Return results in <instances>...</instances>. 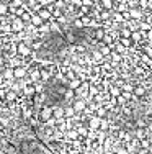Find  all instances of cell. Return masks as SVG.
<instances>
[{
  "instance_id": "obj_6",
  "label": "cell",
  "mask_w": 152,
  "mask_h": 154,
  "mask_svg": "<svg viewBox=\"0 0 152 154\" xmlns=\"http://www.w3.org/2000/svg\"><path fill=\"white\" fill-rule=\"evenodd\" d=\"M36 13L41 16V20H43V22H47V20H51V18H53V15H51V12L46 8V7H41V8L38 10Z\"/></svg>"
},
{
  "instance_id": "obj_35",
  "label": "cell",
  "mask_w": 152,
  "mask_h": 154,
  "mask_svg": "<svg viewBox=\"0 0 152 154\" xmlns=\"http://www.w3.org/2000/svg\"><path fill=\"white\" fill-rule=\"evenodd\" d=\"M141 30H144V31H147V30H151V26H149V23H141Z\"/></svg>"
},
{
  "instance_id": "obj_24",
  "label": "cell",
  "mask_w": 152,
  "mask_h": 154,
  "mask_svg": "<svg viewBox=\"0 0 152 154\" xmlns=\"http://www.w3.org/2000/svg\"><path fill=\"white\" fill-rule=\"evenodd\" d=\"M131 40H133V41H139L141 40V33H139V31H133V33H131Z\"/></svg>"
},
{
  "instance_id": "obj_45",
  "label": "cell",
  "mask_w": 152,
  "mask_h": 154,
  "mask_svg": "<svg viewBox=\"0 0 152 154\" xmlns=\"http://www.w3.org/2000/svg\"><path fill=\"white\" fill-rule=\"evenodd\" d=\"M3 64H5V59H3V58H2V56H0V69H2V67H3Z\"/></svg>"
},
{
  "instance_id": "obj_36",
  "label": "cell",
  "mask_w": 152,
  "mask_h": 154,
  "mask_svg": "<svg viewBox=\"0 0 152 154\" xmlns=\"http://www.w3.org/2000/svg\"><path fill=\"white\" fill-rule=\"evenodd\" d=\"M134 92H136V95H144V89H141V87L134 89Z\"/></svg>"
},
{
  "instance_id": "obj_40",
  "label": "cell",
  "mask_w": 152,
  "mask_h": 154,
  "mask_svg": "<svg viewBox=\"0 0 152 154\" xmlns=\"http://www.w3.org/2000/svg\"><path fill=\"white\" fill-rule=\"evenodd\" d=\"M115 18L118 20V22H121V20H123V15H121V13H115Z\"/></svg>"
},
{
  "instance_id": "obj_47",
  "label": "cell",
  "mask_w": 152,
  "mask_h": 154,
  "mask_svg": "<svg viewBox=\"0 0 152 154\" xmlns=\"http://www.w3.org/2000/svg\"><path fill=\"white\" fill-rule=\"evenodd\" d=\"M67 154H80V153H79V151H75V149H70V151H69Z\"/></svg>"
},
{
  "instance_id": "obj_17",
  "label": "cell",
  "mask_w": 152,
  "mask_h": 154,
  "mask_svg": "<svg viewBox=\"0 0 152 154\" xmlns=\"http://www.w3.org/2000/svg\"><path fill=\"white\" fill-rule=\"evenodd\" d=\"M3 77H5V79H15V77H13V69L12 67L3 69Z\"/></svg>"
},
{
  "instance_id": "obj_15",
  "label": "cell",
  "mask_w": 152,
  "mask_h": 154,
  "mask_svg": "<svg viewBox=\"0 0 152 154\" xmlns=\"http://www.w3.org/2000/svg\"><path fill=\"white\" fill-rule=\"evenodd\" d=\"M80 84H82V80H80V79H72V80H70V84H69V89L75 90V89H79V87H80Z\"/></svg>"
},
{
  "instance_id": "obj_38",
  "label": "cell",
  "mask_w": 152,
  "mask_h": 154,
  "mask_svg": "<svg viewBox=\"0 0 152 154\" xmlns=\"http://www.w3.org/2000/svg\"><path fill=\"white\" fill-rule=\"evenodd\" d=\"M139 3H141V7H149V0H139Z\"/></svg>"
},
{
  "instance_id": "obj_46",
  "label": "cell",
  "mask_w": 152,
  "mask_h": 154,
  "mask_svg": "<svg viewBox=\"0 0 152 154\" xmlns=\"http://www.w3.org/2000/svg\"><path fill=\"white\" fill-rule=\"evenodd\" d=\"M84 5H87V7L92 5V0H84Z\"/></svg>"
},
{
  "instance_id": "obj_2",
  "label": "cell",
  "mask_w": 152,
  "mask_h": 154,
  "mask_svg": "<svg viewBox=\"0 0 152 154\" xmlns=\"http://www.w3.org/2000/svg\"><path fill=\"white\" fill-rule=\"evenodd\" d=\"M31 46L28 43H25V41H20V43H16V52H18L22 58H28V56L31 54Z\"/></svg>"
},
{
  "instance_id": "obj_28",
  "label": "cell",
  "mask_w": 152,
  "mask_h": 154,
  "mask_svg": "<svg viewBox=\"0 0 152 154\" xmlns=\"http://www.w3.org/2000/svg\"><path fill=\"white\" fill-rule=\"evenodd\" d=\"M82 25H84V26H87V25H90V22H92V20L90 18H88V16H82Z\"/></svg>"
},
{
  "instance_id": "obj_22",
  "label": "cell",
  "mask_w": 152,
  "mask_h": 154,
  "mask_svg": "<svg viewBox=\"0 0 152 154\" xmlns=\"http://www.w3.org/2000/svg\"><path fill=\"white\" fill-rule=\"evenodd\" d=\"M102 5L106 10H110V8H113V0H102Z\"/></svg>"
},
{
  "instance_id": "obj_48",
  "label": "cell",
  "mask_w": 152,
  "mask_h": 154,
  "mask_svg": "<svg viewBox=\"0 0 152 154\" xmlns=\"http://www.w3.org/2000/svg\"><path fill=\"white\" fill-rule=\"evenodd\" d=\"M118 154H128V151H126V149H119Z\"/></svg>"
},
{
  "instance_id": "obj_42",
  "label": "cell",
  "mask_w": 152,
  "mask_h": 154,
  "mask_svg": "<svg viewBox=\"0 0 152 154\" xmlns=\"http://www.w3.org/2000/svg\"><path fill=\"white\" fill-rule=\"evenodd\" d=\"M116 49H118V52H124V46H123V44H118Z\"/></svg>"
},
{
  "instance_id": "obj_51",
  "label": "cell",
  "mask_w": 152,
  "mask_h": 154,
  "mask_svg": "<svg viewBox=\"0 0 152 154\" xmlns=\"http://www.w3.org/2000/svg\"><path fill=\"white\" fill-rule=\"evenodd\" d=\"M149 7H152V0H149Z\"/></svg>"
},
{
  "instance_id": "obj_11",
  "label": "cell",
  "mask_w": 152,
  "mask_h": 154,
  "mask_svg": "<svg viewBox=\"0 0 152 154\" xmlns=\"http://www.w3.org/2000/svg\"><path fill=\"white\" fill-rule=\"evenodd\" d=\"M129 15H131V18H134V20H139L141 16H142V12H141L139 8H133V10H129Z\"/></svg>"
},
{
  "instance_id": "obj_10",
  "label": "cell",
  "mask_w": 152,
  "mask_h": 154,
  "mask_svg": "<svg viewBox=\"0 0 152 154\" xmlns=\"http://www.w3.org/2000/svg\"><path fill=\"white\" fill-rule=\"evenodd\" d=\"M30 23H31V25H33V26H39V25H43V20H41V16L39 15H38V13H31V20H30Z\"/></svg>"
},
{
  "instance_id": "obj_26",
  "label": "cell",
  "mask_w": 152,
  "mask_h": 154,
  "mask_svg": "<svg viewBox=\"0 0 152 154\" xmlns=\"http://www.w3.org/2000/svg\"><path fill=\"white\" fill-rule=\"evenodd\" d=\"M95 38H98V40H103V38H105V31H103V30H96Z\"/></svg>"
},
{
  "instance_id": "obj_7",
  "label": "cell",
  "mask_w": 152,
  "mask_h": 154,
  "mask_svg": "<svg viewBox=\"0 0 152 154\" xmlns=\"http://www.w3.org/2000/svg\"><path fill=\"white\" fill-rule=\"evenodd\" d=\"M72 108L75 110V113H77V111H84L85 108H87V103H85L82 99H79V100H75V102L72 103Z\"/></svg>"
},
{
  "instance_id": "obj_25",
  "label": "cell",
  "mask_w": 152,
  "mask_h": 154,
  "mask_svg": "<svg viewBox=\"0 0 152 154\" xmlns=\"http://www.w3.org/2000/svg\"><path fill=\"white\" fill-rule=\"evenodd\" d=\"M110 92H111V95L115 97V99H116V97H119V95H121V90H119V89H116V87H113V89L110 90Z\"/></svg>"
},
{
  "instance_id": "obj_14",
  "label": "cell",
  "mask_w": 152,
  "mask_h": 154,
  "mask_svg": "<svg viewBox=\"0 0 152 154\" xmlns=\"http://www.w3.org/2000/svg\"><path fill=\"white\" fill-rule=\"evenodd\" d=\"M23 93H25V95L33 97L34 93H36V90H34V85H26L25 89H23Z\"/></svg>"
},
{
  "instance_id": "obj_52",
  "label": "cell",
  "mask_w": 152,
  "mask_h": 154,
  "mask_svg": "<svg viewBox=\"0 0 152 154\" xmlns=\"http://www.w3.org/2000/svg\"><path fill=\"white\" fill-rule=\"evenodd\" d=\"M23 2H26V0H23Z\"/></svg>"
},
{
  "instance_id": "obj_16",
  "label": "cell",
  "mask_w": 152,
  "mask_h": 154,
  "mask_svg": "<svg viewBox=\"0 0 152 154\" xmlns=\"http://www.w3.org/2000/svg\"><path fill=\"white\" fill-rule=\"evenodd\" d=\"M34 115H33V110L31 108H26V107H23V118H26V120H31Z\"/></svg>"
},
{
  "instance_id": "obj_34",
  "label": "cell",
  "mask_w": 152,
  "mask_h": 154,
  "mask_svg": "<svg viewBox=\"0 0 152 154\" xmlns=\"http://www.w3.org/2000/svg\"><path fill=\"white\" fill-rule=\"evenodd\" d=\"M106 54H110V48L103 46V48H102V56H106Z\"/></svg>"
},
{
  "instance_id": "obj_50",
  "label": "cell",
  "mask_w": 152,
  "mask_h": 154,
  "mask_svg": "<svg viewBox=\"0 0 152 154\" xmlns=\"http://www.w3.org/2000/svg\"><path fill=\"white\" fill-rule=\"evenodd\" d=\"M147 54H149V56H152V49H147Z\"/></svg>"
},
{
  "instance_id": "obj_41",
  "label": "cell",
  "mask_w": 152,
  "mask_h": 154,
  "mask_svg": "<svg viewBox=\"0 0 152 154\" xmlns=\"http://www.w3.org/2000/svg\"><path fill=\"white\" fill-rule=\"evenodd\" d=\"M103 41H105L106 44H111V38H110V36H105V38H103Z\"/></svg>"
},
{
  "instance_id": "obj_44",
  "label": "cell",
  "mask_w": 152,
  "mask_h": 154,
  "mask_svg": "<svg viewBox=\"0 0 152 154\" xmlns=\"http://www.w3.org/2000/svg\"><path fill=\"white\" fill-rule=\"evenodd\" d=\"M108 16H110V13H108V12H103V13H102V18H103V20H106Z\"/></svg>"
},
{
  "instance_id": "obj_32",
  "label": "cell",
  "mask_w": 152,
  "mask_h": 154,
  "mask_svg": "<svg viewBox=\"0 0 152 154\" xmlns=\"http://www.w3.org/2000/svg\"><path fill=\"white\" fill-rule=\"evenodd\" d=\"M121 44H123V46H129V44H131V40H128V38H123V40H121Z\"/></svg>"
},
{
  "instance_id": "obj_23",
  "label": "cell",
  "mask_w": 152,
  "mask_h": 154,
  "mask_svg": "<svg viewBox=\"0 0 152 154\" xmlns=\"http://www.w3.org/2000/svg\"><path fill=\"white\" fill-rule=\"evenodd\" d=\"M77 133H79V136H88V129L84 128V126L77 128Z\"/></svg>"
},
{
  "instance_id": "obj_8",
  "label": "cell",
  "mask_w": 152,
  "mask_h": 154,
  "mask_svg": "<svg viewBox=\"0 0 152 154\" xmlns=\"http://www.w3.org/2000/svg\"><path fill=\"white\" fill-rule=\"evenodd\" d=\"M53 117L56 118V120H64V108L62 107H54L53 108Z\"/></svg>"
},
{
  "instance_id": "obj_13",
  "label": "cell",
  "mask_w": 152,
  "mask_h": 154,
  "mask_svg": "<svg viewBox=\"0 0 152 154\" xmlns=\"http://www.w3.org/2000/svg\"><path fill=\"white\" fill-rule=\"evenodd\" d=\"M38 31H39V33H49V31H51V25H49V23H46V22H44L43 25H39V26H38Z\"/></svg>"
},
{
  "instance_id": "obj_18",
  "label": "cell",
  "mask_w": 152,
  "mask_h": 154,
  "mask_svg": "<svg viewBox=\"0 0 152 154\" xmlns=\"http://www.w3.org/2000/svg\"><path fill=\"white\" fill-rule=\"evenodd\" d=\"M7 13H8V3L0 2V16H2V15H7Z\"/></svg>"
},
{
  "instance_id": "obj_19",
  "label": "cell",
  "mask_w": 152,
  "mask_h": 154,
  "mask_svg": "<svg viewBox=\"0 0 152 154\" xmlns=\"http://www.w3.org/2000/svg\"><path fill=\"white\" fill-rule=\"evenodd\" d=\"M39 74H41V80H47V79L51 77L49 71H46V69H41V67H39Z\"/></svg>"
},
{
  "instance_id": "obj_21",
  "label": "cell",
  "mask_w": 152,
  "mask_h": 154,
  "mask_svg": "<svg viewBox=\"0 0 152 154\" xmlns=\"http://www.w3.org/2000/svg\"><path fill=\"white\" fill-rule=\"evenodd\" d=\"M74 95H75V92L72 89H67V90H65V93H64L65 100H72V99H74Z\"/></svg>"
},
{
  "instance_id": "obj_33",
  "label": "cell",
  "mask_w": 152,
  "mask_h": 154,
  "mask_svg": "<svg viewBox=\"0 0 152 154\" xmlns=\"http://www.w3.org/2000/svg\"><path fill=\"white\" fill-rule=\"evenodd\" d=\"M123 90L124 92H131V90H133V85H131V84H126V85L123 87Z\"/></svg>"
},
{
  "instance_id": "obj_31",
  "label": "cell",
  "mask_w": 152,
  "mask_h": 154,
  "mask_svg": "<svg viewBox=\"0 0 152 154\" xmlns=\"http://www.w3.org/2000/svg\"><path fill=\"white\" fill-rule=\"evenodd\" d=\"M67 41H69V43H74V41H75V36H74L72 33H67Z\"/></svg>"
},
{
  "instance_id": "obj_43",
  "label": "cell",
  "mask_w": 152,
  "mask_h": 154,
  "mask_svg": "<svg viewBox=\"0 0 152 154\" xmlns=\"http://www.w3.org/2000/svg\"><path fill=\"white\" fill-rule=\"evenodd\" d=\"M93 58H95V59H100V58H102V52H93Z\"/></svg>"
},
{
  "instance_id": "obj_5",
  "label": "cell",
  "mask_w": 152,
  "mask_h": 154,
  "mask_svg": "<svg viewBox=\"0 0 152 154\" xmlns=\"http://www.w3.org/2000/svg\"><path fill=\"white\" fill-rule=\"evenodd\" d=\"M100 123H102V118L100 117H96V115H93V117L88 120V129H98L100 128Z\"/></svg>"
},
{
  "instance_id": "obj_1",
  "label": "cell",
  "mask_w": 152,
  "mask_h": 154,
  "mask_svg": "<svg viewBox=\"0 0 152 154\" xmlns=\"http://www.w3.org/2000/svg\"><path fill=\"white\" fill-rule=\"evenodd\" d=\"M10 26H12V33H22V31L25 30L26 23L23 22L20 16H12V20H10Z\"/></svg>"
},
{
  "instance_id": "obj_29",
  "label": "cell",
  "mask_w": 152,
  "mask_h": 154,
  "mask_svg": "<svg viewBox=\"0 0 152 154\" xmlns=\"http://www.w3.org/2000/svg\"><path fill=\"white\" fill-rule=\"evenodd\" d=\"M74 26H75V28H82V26H84V25H82V20H80V18L74 20Z\"/></svg>"
},
{
  "instance_id": "obj_9",
  "label": "cell",
  "mask_w": 152,
  "mask_h": 154,
  "mask_svg": "<svg viewBox=\"0 0 152 154\" xmlns=\"http://www.w3.org/2000/svg\"><path fill=\"white\" fill-rule=\"evenodd\" d=\"M16 99H18V93H16L15 90H8V92L5 93V102H7V103L16 102Z\"/></svg>"
},
{
  "instance_id": "obj_27",
  "label": "cell",
  "mask_w": 152,
  "mask_h": 154,
  "mask_svg": "<svg viewBox=\"0 0 152 154\" xmlns=\"http://www.w3.org/2000/svg\"><path fill=\"white\" fill-rule=\"evenodd\" d=\"M111 59H113V61H115V62H118L119 59H121V56H119V52L113 51V52H111Z\"/></svg>"
},
{
  "instance_id": "obj_20",
  "label": "cell",
  "mask_w": 152,
  "mask_h": 154,
  "mask_svg": "<svg viewBox=\"0 0 152 154\" xmlns=\"http://www.w3.org/2000/svg\"><path fill=\"white\" fill-rule=\"evenodd\" d=\"M77 136H79L77 129H67V138H70V139H77Z\"/></svg>"
},
{
  "instance_id": "obj_12",
  "label": "cell",
  "mask_w": 152,
  "mask_h": 154,
  "mask_svg": "<svg viewBox=\"0 0 152 154\" xmlns=\"http://www.w3.org/2000/svg\"><path fill=\"white\" fill-rule=\"evenodd\" d=\"M64 117L65 118H74L75 117V110L72 107H65L64 108Z\"/></svg>"
},
{
  "instance_id": "obj_49",
  "label": "cell",
  "mask_w": 152,
  "mask_h": 154,
  "mask_svg": "<svg viewBox=\"0 0 152 154\" xmlns=\"http://www.w3.org/2000/svg\"><path fill=\"white\" fill-rule=\"evenodd\" d=\"M0 56H3V44H0Z\"/></svg>"
},
{
  "instance_id": "obj_30",
  "label": "cell",
  "mask_w": 152,
  "mask_h": 154,
  "mask_svg": "<svg viewBox=\"0 0 152 154\" xmlns=\"http://www.w3.org/2000/svg\"><path fill=\"white\" fill-rule=\"evenodd\" d=\"M105 113H106V110H105V108H98V113H96V117H100V118H102V117H105Z\"/></svg>"
},
{
  "instance_id": "obj_39",
  "label": "cell",
  "mask_w": 152,
  "mask_h": 154,
  "mask_svg": "<svg viewBox=\"0 0 152 154\" xmlns=\"http://www.w3.org/2000/svg\"><path fill=\"white\" fill-rule=\"evenodd\" d=\"M116 99H118L116 102H118L119 105H123V103H124V100H126V99H124V97H121V95H119V97H116Z\"/></svg>"
},
{
  "instance_id": "obj_4",
  "label": "cell",
  "mask_w": 152,
  "mask_h": 154,
  "mask_svg": "<svg viewBox=\"0 0 152 154\" xmlns=\"http://www.w3.org/2000/svg\"><path fill=\"white\" fill-rule=\"evenodd\" d=\"M53 118V107H43L39 110V120L43 121H47Z\"/></svg>"
},
{
  "instance_id": "obj_3",
  "label": "cell",
  "mask_w": 152,
  "mask_h": 154,
  "mask_svg": "<svg viewBox=\"0 0 152 154\" xmlns=\"http://www.w3.org/2000/svg\"><path fill=\"white\" fill-rule=\"evenodd\" d=\"M26 74H28V69L23 67V66H15V67H13V77H15V80L25 79Z\"/></svg>"
},
{
  "instance_id": "obj_37",
  "label": "cell",
  "mask_w": 152,
  "mask_h": 154,
  "mask_svg": "<svg viewBox=\"0 0 152 154\" xmlns=\"http://www.w3.org/2000/svg\"><path fill=\"white\" fill-rule=\"evenodd\" d=\"M51 31H59V25H57L56 22H54L53 25H51Z\"/></svg>"
}]
</instances>
